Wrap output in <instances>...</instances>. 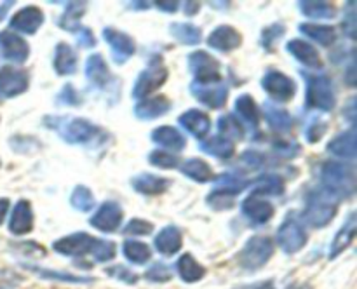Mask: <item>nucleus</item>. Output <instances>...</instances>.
I'll list each match as a JSON object with an SVG mask.
<instances>
[{
	"label": "nucleus",
	"mask_w": 357,
	"mask_h": 289,
	"mask_svg": "<svg viewBox=\"0 0 357 289\" xmlns=\"http://www.w3.org/2000/svg\"><path fill=\"white\" fill-rule=\"evenodd\" d=\"M324 129H326V125L323 124V125H321V127H317V120H316V124H314L312 127H310L309 131H307V139H309L310 143H317L321 138H323Z\"/></svg>",
	"instance_id": "obj_54"
},
{
	"label": "nucleus",
	"mask_w": 357,
	"mask_h": 289,
	"mask_svg": "<svg viewBox=\"0 0 357 289\" xmlns=\"http://www.w3.org/2000/svg\"><path fill=\"white\" fill-rule=\"evenodd\" d=\"M185 7H187V10H185V13L187 14H195L197 13V7H201V3H197V2H187L185 3Z\"/></svg>",
	"instance_id": "obj_59"
},
{
	"label": "nucleus",
	"mask_w": 357,
	"mask_h": 289,
	"mask_svg": "<svg viewBox=\"0 0 357 289\" xmlns=\"http://www.w3.org/2000/svg\"><path fill=\"white\" fill-rule=\"evenodd\" d=\"M77 42H79L80 47H94L96 45V38L89 28H80L77 31Z\"/></svg>",
	"instance_id": "obj_50"
},
{
	"label": "nucleus",
	"mask_w": 357,
	"mask_h": 289,
	"mask_svg": "<svg viewBox=\"0 0 357 289\" xmlns=\"http://www.w3.org/2000/svg\"><path fill=\"white\" fill-rule=\"evenodd\" d=\"M86 75L89 79L91 84L98 87H105L110 80V72H108V66L105 63L103 56L101 54H93L87 58L86 63Z\"/></svg>",
	"instance_id": "obj_29"
},
{
	"label": "nucleus",
	"mask_w": 357,
	"mask_h": 289,
	"mask_svg": "<svg viewBox=\"0 0 357 289\" xmlns=\"http://www.w3.org/2000/svg\"><path fill=\"white\" fill-rule=\"evenodd\" d=\"M28 89V73L14 66L0 68V97H14Z\"/></svg>",
	"instance_id": "obj_12"
},
{
	"label": "nucleus",
	"mask_w": 357,
	"mask_h": 289,
	"mask_svg": "<svg viewBox=\"0 0 357 289\" xmlns=\"http://www.w3.org/2000/svg\"><path fill=\"white\" fill-rule=\"evenodd\" d=\"M192 94L201 101L206 107L213 108H223L227 103V97H229V89H227L225 84L220 80V82H192L190 86Z\"/></svg>",
	"instance_id": "obj_9"
},
{
	"label": "nucleus",
	"mask_w": 357,
	"mask_h": 289,
	"mask_svg": "<svg viewBox=\"0 0 357 289\" xmlns=\"http://www.w3.org/2000/svg\"><path fill=\"white\" fill-rule=\"evenodd\" d=\"M132 188L143 195H159L167 190L169 187V180L166 178L155 176V174H139L131 180Z\"/></svg>",
	"instance_id": "obj_25"
},
{
	"label": "nucleus",
	"mask_w": 357,
	"mask_h": 289,
	"mask_svg": "<svg viewBox=\"0 0 357 289\" xmlns=\"http://www.w3.org/2000/svg\"><path fill=\"white\" fill-rule=\"evenodd\" d=\"M307 79V107L317 108L323 111L333 110L337 97H335L333 84L330 77L326 75H309L305 73Z\"/></svg>",
	"instance_id": "obj_4"
},
{
	"label": "nucleus",
	"mask_w": 357,
	"mask_h": 289,
	"mask_svg": "<svg viewBox=\"0 0 357 289\" xmlns=\"http://www.w3.org/2000/svg\"><path fill=\"white\" fill-rule=\"evenodd\" d=\"M176 270L185 282H197L206 275V268L188 253L178 260Z\"/></svg>",
	"instance_id": "obj_30"
},
{
	"label": "nucleus",
	"mask_w": 357,
	"mask_h": 289,
	"mask_svg": "<svg viewBox=\"0 0 357 289\" xmlns=\"http://www.w3.org/2000/svg\"><path fill=\"white\" fill-rule=\"evenodd\" d=\"M42 23H44V13L35 6L24 7V9L17 10V13L10 17V28L26 35L37 33V30L42 26Z\"/></svg>",
	"instance_id": "obj_15"
},
{
	"label": "nucleus",
	"mask_w": 357,
	"mask_h": 289,
	"mask_svg": "<svg viewBox=\"0 0 357 289\" xmlns=\"http://www.w3.org/2000/svg\"><path fill=\"white\" fill-rule=\"evenodd\" d=\"M122 216L124 214H122L121 205L115 202H103L89 219V223L101 232H115L121 226Z\"/></svg>",
	"instance_id": "obj_14"
},
{
	"label": "nucleus",
	"mask_w": 357,
	"mask_h": 289,
	"mask_svg": "<svg viewBox=\"0 0 357 289\" xmlns=\"http://www.w3.org/2000/svg\"><path fill=\"white\" fill-rule=\"evenodd\" d=\"M59 100L65 101L66 104H77V103H80L79 94L75 93V89H73L72 86H66L65 89H63V93H61V96H59Z\"/></svg>",
	"instance_id": "obj_51"
},
{
	"label": "nucleus",
	"mask_w": 357,
	"mask_h": 289,
	"mask_svg": "<svg viewBox=\"0 0 357 289\" xmlns=\"http://www.w3.org/2000/svg\"><path fill=\"white\" fill-rule=\"evenodd\" d=\"M171 103L167 97L157 96L149 97V100L139 101L135 107V115L139 120H152V118H159L169 111Z\"/></svg>",
	"instance_id": "obj_21"
},
{
	"label": "nucleus",
	"mask_w": 357,
	"mask_h": 289,
	"mask_svg": "<svg viewBox=\"0 0 357 289\" xmlns=\"http://www.w3.org/2000/svg\"><path fill=\"white\" fill-rule=\"evenodd\" d=\"M243 212L253 223L264 225V223H267L274 216V205L268 201H265V198H261L260 195L251 194L250 197L244 198Z\"/></svg>",
	"instance_id": "obj_17"
},
{
	"label": "nucleus",
	"mask_w": 357,
	"mask_h": 289,
	"mask_svg": "<svg viewBox=\"0 0 357 289\" xmlns=\"http://www.w3.org/2000/svg\"><path fill=\"white\" fill-rule=\"evenodd\" d=\"M284 190V183L279 176H272V174H265L257 181V190L253 194L260 195H281Z\"/></svg>",
	"instance_id": "obj_41"
},
{
	"label": "nucleus",
	"mask_w": 357,
	"mask_h": 289,
	"mask_svg": "<svg viewBox=\"0 0 357 289\" xmlns=\"http://www.w3.org/2000/svg\"><path fill=\"white\" fill-rule=\"evenodd\" d=\"M26 268L33 270L35 274L42 275V277L58 279V281H63V282H82V284H87V282H93V279L80 277V275H72V274H68V272H65V274H63V272L45 270V268H40V267H30V265H26Z\"/></svg>",
	"instance_id": "obj_43"
},
{
	"label": "nucleus",
	"mask_w": 357,
	"mask_h": 289,
	"mask_svg": "<svg viewBox=\"0 0 357 289\" xmlns=\"http://www.w3.org/2000/svg\"><path fill=\"white\" fill-rule=\"evenodd\" d=\"M70 202H72V205L75 209L87 212L94 208V195L89 188L84 187V185H79V187H75V190H73Z\"/></svg>",
	"instance_id": "obj_42"
},
{
	"label": "nucleus",
	"mask_w": 357,
	"mask_h": 289,
	"mask_svg": "<svg viewBox=\"0 0 357 289\" xmlns=\"http://www.w3.org/2000/svg\"><path fill=\"white\" fill-rule=\"evenodd\" d=\"M152 141L164 146V148L176 150V152H181L185 148V145H187L185 136L176 127H171V125H162V127L153 129Z\"/></svg>",
	"instance_id": "obj_24"
},
{
	"label": "nucleus",
	"mask_w": 357,
	"mask_h": 289,
	"mask_svg": "<svg viewBox=\"0 0 357 289\" xmlns=\"http://www.w3.org/2000/svg\"><path fill=\"white\" fill-rule=\"evenodd\" d=\"M298 7L305 16L314 17V19H331L337 14V9H335L333 3L321 2V0H317V2H307V0H303V2L298 3Z\"/></svg>",
	"instance_id": "obj_37"
},
{
	"label": "nucleus",
	"mask_w": 357,
	"mask_h": 289,
	"mask_svg": "<svg viewBox=\"0 0 357 289\" xmlns=\"http://www.w3.org/2000/svg\"><path fill=\"white\" fill-rule=\"evenodd\" d=\"M328 150H330L333 155L340 157V159L345 160H356V131L351 129V131L342 132L340 136L330 141L328 145Z\"/></svg>",
	"instance_id": "obj_27"
},
{
	"label": "nucleus",
	"mask_w": 357,
	"mask_h": 289,
	"mask_svg": "<svg viewBox=\"0 0 357 289\" xmlns=\"http://www.w3.org/2000/svg\"><path fill=\"white\" fill-rule=\"evenodd\" d=\"M107 274L112 275L114 279H119V281L128 282V284H136V282H138V275L132 274L131 270H128V268L122 267V265H117V267L108 268Z\"/></svg>",
	"instance_id": "obj_49"
},
{
	"label": "nucleus",
	"mask_w": 357,
	"mask_h": 289,
	"mask_svg": "<svg viewBox=\"0 0 357 289\" xmlns=\"http://www.w3.org/2000/svg\"><path fill=\"white\" fill-rule=\"evenodd\" d=\"M344 31L351 38H356V14H354V9H349V16L344 19Z\"/></svg>",
	"instance_id": "obj_52"
},
{
	"label": "nucleus",
	"mask_w": 357,
	"mask_h": 289,
	"mask_svg": "<svg viewBox=\"0 0 357 289\" xmlns=\"http://www.w3.org/2000/svg\"><path fill=\"white\" fill-rule=\"evenodd\" d=\"M188 66L194 75V82H220V63L209 52L195 51L188 56Z\"/></svg>",
	"instance_id": "obj_7"
},
{
	"label": "nucleus",
	"mask_w": 357,
	"mask_h": 289,
	"mask_svg": "<svg viewBox=\"0 0 357 289\" xmlns=\"http://www.w3.org/2000/svg\"><path fill=\"white\" fill-rule=\"evenodd\" d=\"M289 148H296V145H291V143H279V145H275V152H279L284 157L295 155V152H291Z\"/></svg>",
	"instance_id": "obj_55"
},
{
	"label": "nucleus",
	"mask_w": 357,
	"mask_h": 289,
	"mask_svg": "<svg viewBox=\"0 0 357 289\" xmlns=\"http://www.w3.org/2000/svg\"><path fill=\"white\" fill-rule=\"evenodd\" d=\"M300 31L303 35H307L309 38L316 40L317 44L324 45V47H330L335 42L337 35H335V28L328 26V24H316V23H305L300 24Z\"/></svg>",
	"instance_id": "obj_32"
},
{
	"label": "nucleus",
	"mask_w": 357,
	"mask_h": 289,
	"mask_svg": "<svg viewBox=\"0 0 357 289\" xmlns=\"http://www.w3.org/2000/svg\"><path fill=\"white\" fill-rule=\"evenodd\" d=\"M157 7H160V10H166V13H174L178 10L180 3L178 2H155Z\"/></svg>",
	"instance_id": "obj_57"
},
{
	"label": "nucleus",
	"mask_w": 357,
	"mask_h": 289,
	"mask_svg": "<svg viewBox=\"0 0 357 289\" xmlns=\"http://www.w3.org/2000/svg\"><path fill=\"white\" fill-rule=\"evenodd\" d=\"M122 251H124V256L128 258L131 263L143 265L152 258V251L146 244L138 242V240H126L124 246H122Z\"/></svg>",
	"instance_id": "obj_39"
},
{
	"label": "nucleus",
	"mask_w": 357,
	"mask_h": 289,
	"mask_svg": "<svg viewBox=\"0 0 357 289\" xmlns=\"http://www.w3.org/2000/svg\"><path fill=\"white\" fill-rule=\"evenodd\" d=\"M261 87L265 89V93H268L275 101H281V103L291 101L296 93L295 80L278 70L265 73V77L261 79Z\"/></svg>",
	"instance_id": "obj_8"
},
{
	"label": "nucleus",
	"mask_w": 357,
	"mask_h": 289,
	"mask_svg": "<svg viewBox=\"0 0 357 289\" xmlns=\"http://www.w3.org/2000/svg\"><path fill=\"white\" fill-rule=\"evenodd\" d=\"M33 228V211L28 201H20L13 209L9 219V230L14 235H24Z\"/></svg>",
	"instance_id": "obj_19"
},
{
	"label": "nucleus",
	"mask_w": 357,
	"mask_h": 289,
	"mask_svg": "<svg viewBox=\"0 0 357 289\" xmlns=\"http://www.w3.org/2000/svg\"><path fill=\"white\" fill-rule=\"evenodd\" d=\"M338 201L340 198L335 197L331 192H328L326 188H317L312 190L307 197V205L305 211H303V219L309 223L314 228H323L328 223L333 219V216L337 214Z\"/></svg>",
	"instance_id": "obj_1"
},
{
	"label": "nucleus",
	"mask_w": 357,
	"mask_h": 289,
	"mask_svg": "<svg viewBox=\"0 0 357 289\" xmlns=\"http://www.w3.org/2000/svg\"><path fill=\"white\" fill-rule=\"evenodd\" d=\"M153 230V225L146 219L135 218L128 223V226L124 228V233H132V235H149Z\"/></svg>",
	"instance_id": "obj_47"
},
{
	"label": "nucleus",
	"mask_w": 357,
	"mask_h": 289,
	"mask_svg": "<svg viewBox=\"0 0 357 289\" xmlns=\"http://www.w3.org/2000/svg\"><path fill=\"white\" fill-rule=\"evenodd\" d=\"M180 125L187 132H190L195 138H204L209 132V127H211V122H209V117L201 110H187L185 114L180 115Z\"/></svg>",
	"instance_id": "obj_20"
},
{
	"label": "nucleus",
	"mask_w": 357,
	"mask_h": 289,
	"mask_svg": "<svg viewBox=\"0 0 357 289\" xmlns=\"http://www.w3.org/2000/svg\"><path fill=\"white\" fill-rule=\"evenodd\" d=\"M0 54L7 61L21 65L30 56V47H28L26 40H23L20 35L13 33L9 30H3L0 31Z\"/></svg>",
	"instance_id": "obj_11"
},
{
	"label": "nucleus",
	"mask_w": 357,
	"mask_h": 289,
	"mask_svg": "<svg viewBox=\"0 0 357 289\" xmlns=\"http://www.w3.org/2000/svg\"><path fill=\"white\" fill-rule=\"evenodd\" d=\"M166 79V66H164L162 59H160L159 56H155V58L149 63V66L139 73L138 79H136L135 87H132V97L142 100V97L149 96L150 93H153V91L159 89L160 86H164Z\"/></svg>",
	"instance_id": "obj_5"
},
{
	"label": "nucleus",
	"mask_w": 357,
	"mask_h": 289,
	"mask_svg": "<svg viewBox=\"0 0 357 289\" xmlns=\"http://www.w3.org/2000/svg\"><path fill=\"white\" fill-rule=\"evenodd\" d=\"M10 6H13V2H3L2 6H0V21L3 19V16L7 14V9H9Z\"/></svg>",
	"instance_id": "obj_60"
},
{
	"label": "nucleus",
	"mask_w": 357,
	"mask_h": 289,
	"mask_svg": "<svg viewBox=\"0 0 357 289\" xmlns=\"http://www.w3.org/2000/svg\"><path fill=\"white\" fill-rule=\"evenodd\" d=\"M265 117H267L268 125L279 132H286L291 129V115L284 110V108L272 107V104H265Z\"/></svg>",
	"instance_id": "obj_38"
},
{
	"label": "nucleus",
	"mask_w": 357,
	"mask_h": 289,
	"mask_svg": "<svg viewBox=\"0 0 357 289\" xmlns=\"http://www.w3.org/2000/svg\"><path fill=\"white\" fill-rule=\"evenodd\" d=\"M261 160H264V157L258 152H246L243 155V162L248 164L250 167H260L261 164H264Z\"/></svg>",
	"instance_id": "obj_53"
},
{
	"label": "nucleus",
	"mask_w": 357,
	"mask_h": 289,
	"mask_svg": "<svg viewBox=\"0 0 357 289\" xmlns=\"http://www.w3.org/2000/svg\"><path fill=\"white\" fill-rule=\"evenodd\" d=\"M98 131L100 129L94 124H91V122H87L86 118H73V120L66 122L61 131V136L63 139L73 143V145H84V143L91 141L98 134Z\"/></svg>",
	"instance_id": "obj_16"
},
{
	"label": "nucleus",
	"mask_w": 357,
	"mask_h": 289,
	"mask_svg": "<svg viewBox=\"0 0 357 289\" xmlns=\"http://www.w3.org/2000/svg\"><path fill=\"white\" fill-rule=\"evenodd\" d=\"M286 31V28L282 26L281 23H274L272 26L265 28L264 33H261V45H264L267 51H272V47H274L275 40H278L279 37H282Z\"/></svg>",
	"instance_id": "obj_46"
},
{
	"label": "nucleus",
	"mask_w": 357,
	"mask_h": 289,
	"mask_svg": "<svg viewBox=\"0 0 357 289\" xmlns=\"http://www.w3.org/2000/svg\"><path fill=\"white\" fill-rule=\"evenodd\" d=\"M171 277H173V274H171L169 268L162 263H155L153 267H150L149 270H146V279L152 282H167Z\"/></svg>",
	"instance_id": "obj_48"
},
{
	"label": "nucleus",
	"mask_w": 357,
	"mask_h": 289,
	"mask_svg": "<svg viewBox=\"0 0 357 289\" xmlns=\"http://www.w3.org/2000/svg\"><path fill=\"white\" fill-rule=\"evenodd\" d=\"M272 254H274V240L271 237L255 235L244 244L237 260H239V265L244 270L257 272L267 265Z\"/></svg>",
	"instance_id": "obj_3"
},
{
	"label": "nucleus",
	"mask_w": 357,
	"mask_h": 289,
	"mask_svg": "<svg viewBox=\"0 0 357 289\" xmlns=\"http://www.w3.org/2000/svg\"><path fill=\"white\" fill-rule=\"evenodd\" d=\"M93 258L96 261H110L115 256V244L110 240H100L96 239L93 247Z\"/></svg>",
	"instance_id": "obj_45"
},
{
	"label": "nucleus",
	"mask_w": 357,
	"mask_h": 289,
	"mask_svg": "<svg viewBox=\"0 0 357 289\" xmlns=\"http://www.w3.org/2000/svg\"><path fill=\"white\" fill-rule=\"evenodd\" d=\"M77 61H79L77 52L68 44L61 42V44L56 45L54 59H52L56 73H59V75H72L77 70Z\"/></svg>",
	"instance_id": "obj_23"
},
{
	"label": "nucleus",
	"mask_w": 357,
	"mask_h": 289,
	"mask_svg": "<svg viewBox=\"0 0 357 289\" xmlns=\"http://www.w3.org/2000/svg\"><path fill=\"white\" fill-rule=\"evenodd\" d=\"M236 111L243 122H246L250 127H257L260 124V108H258L257 101L250 96V94H243L236 100Z\"/></svg>",
	"instance_id": "obj_31"
},
{
	"label": "nucleus",
	"mask_w": 357,
	"mask_h": 289,
	"mask_svg": "<svg viewBox=\"0 0 357 289\" xmlns=\"http://www.w3.org/2000/svg\"><path fill=\"white\" fill-rule=\"evenodd\" d=\"M321 180L337 198L351 197L356 192V171L351 164L326 162L321 167Z\"/></svg>",
	"instance_id": "obj_2"
},
{
	"label": "nucleus",
	"mask_w": 357,
	"mask_h": 289,
	"mask_svg": "<svg viewBox=\"0 0 357 289\" xmlns=\"http://www.w3.org/2000/svg\"><path fill=\"white\" fill-rule=\"evenodd\" d=\"M150 164L155 167H160V169H174L178 167V159L173 155V153H167L164 150H153L149 157Z\"/></svg>",
	"instance_id": "obj_44"
},
{
	"label": "nucleus",
	"mask_w": 357,
	"mask_h": 289,
	"mask_svg": "<svg viewBox=\"0 0 357 289\" xmlns=\"http://www.w3.org/2000/svg\"><path fill=\"white\" fill-rule=\"evenodd\" d=\"M169 31L178 42L185 45H195L202 40L201 28L192 23H173L169 26Z\"/></svg>",
	"instance_id": "obj_34"
},
{
	"label": "nucleus",
	"mask_w": 357,
	"mask_h": 289,
	"mask_svg": "<svg viewBox=\"0 0 357 289\" xmlns=\"http://www.w3.org/2000/svg\"><path fill=\"white\" fill-rule=\"evenodd\" d=\"M131 7H136V10H143V9H149L150 2H132Z\"/></svg>",
	"instance_id": "obj_61"
},
{
	"label": "nucleus",
	"mask_w": 357,
	"mask_h": 289,
	"mask_svg": "<svg viewBox=\"0 0 357 289\" xmlns=\"http://www.w3.org/2000/svg\"><path fill=\"white\" fill-rule=\"evenodd\" d=\"M288 51L298 59L300 63H303L309 68H321L323 63H321L319 52L316 51V47L309 44V42L302 40V38H293V40L288 42Z\"/></svg>",
	"instance_id": "obj_22"
},
{
	"label": "nucleus",
	"mask_w": 357,
	"mask_h": 289,
	"mask_svg": "<svg viewBox=\"0 0 357 289\" xmlns=\"http://www.w3.org/2000/svg\"><path fill=\"white\" fill-rule=\"evenodd\" d=\"M202 152L209 153L216 159H230L234 155V143L218 134L202 143Z\"/></svg>",
	"instance_id": "obj_36"
},
{
	"label": "nucleus",
	"mask_w": 357,
	"mask_h": 289,
	"mask_svg": "<svg viewBox=\"0 0 357 289\" xmlns=\"http://www.w3.org/2000/svg\"><path fill=\"white\" fill-rule=\"evenodd\" d=\"M347 84H349V86H354V84H356V80H354V65H351V68H349Z\"/></svg>",
	"instance_id": "obj_62"
},
{
	"label": "nucleus",
	"mask_w": 357,
	"mask_h": 289,
	"mask_svg": "<svg viewBox=\"0 0 357 289\" xmlns=\"http://www.w3.org/2000/svg\"><path fill=\"white\" fill-rule=\"evenodd\" d=\"M105 40L110 44L112 47V56L117 63H126L132 54L136 52V44L128 33L121 30H115V28H105L103 30Z\"/></svg>",
	"instance_id": "obj_13"
},
{
	"label": "nucleus",
	"mask_w": 357,
	"mask_h": 289,
	"mask_svg": "<svg viewBox=\"0 0 357 289\" xmlns=\"http://www.w3.org/2000/svg\"><path fill=\"white\" fill-rule=\"evenodd\" d=\"M185 176L192 178L197 183H208L213 180V169L201 159H188L180 166Z\"/></svg>",
	"instance_id": "obj_33"
},
{
	"label": "nucleus",
	"mask_w": 357,
	"mask_h": 289,
	"mask_svg": "<svg viewBox=\"0 0 357 289\" xmlns=\"http://www.w3.org/2000/svg\"><path fill=\"white\" fill-rule=\"evenodd\" d=\"M155 247L159 253L166 254V256H173L180 251L181 247V233L176 226H166L159 232L155 237Z\"/></svg>",
	"instance_id": "obj_28"
},
{
	"label": "nucleus",
	"mask_w": 357,
	"mask_h": 289,
	"mask_svg": "<svg viewBox=\"0 0 357 289\" xmlns=\"http://www.w3.org/2000/svg\"><path fill=\"white\" fill-rule=\"evenodd\" d=\"M218 131H220V136L230 139V141H232V138L241 139L244 136L243 124H241L236 117H232V115H223V117L220 118Z\"/></svg>",
	"instance_id": "obj_40"
},
{
	"label": "nucleus",
	"mask_w": 357,
	"mask_h": 289,
	"mask_svg": "<svg viewBox=\"0 0 357 289\" xmlns=\"http://www.w3.org/2000/svg\"><path fill=\"white\" fill-rule=\"evenodd\" d=\"M356 230H357L356 214L352 212V214L347 218V221H345V225L340 228V232L337 233V237L333 239V242H331L330 260H335L338 254H342L349 246H351V242L354 240V237H356Z\"/></svg>",
	"instance_id": "obj_26"
},
{
	"label": "nucleus",
	"mask_w": 357,
	"mask_h": 289,
	"mask_svg": "<svg viewBox=\"0 0 357 289\" xmlns=\"http://www.w3.org/2000/svg\"><path fill=\"white\" fill-rule=\"evenodd\" d=\"M307 242V232L302 223L293 214L286 216L282 225L278 230V244L282 247V251L288 254L298 253Z\"/></svg>",
	"instance_id": "obj_6"
},
{
	"label": "nucleus",
	"mask_w": 357,
	"mask_h": 289,
	"mask_svg": "<svg viewBox=\"0 0 357 289\" xmlns=\"http://www.w3.org/2000/svg\"><path fill=\"white\" fill-rule=\"evenodd\" d=\"M94 242H96V239L91 237L89 233L77 232L56 240L52 247H54L56 253L65 254V256H84V254L93 253Z\"/></svg>",
	"instance_id": "obj_10"
},
{
	"label": "nucleus",
	"mask_w": 357,
	"mask_h": 289,
	"mask_svg": "<svg viewBox=\"0 0 357 289\" xmlns=\"http://www.w3.org/2000/svg\"><path fill=\"white\" fill-rule=\"evenodd\" d=\"M9 204L10 202L7 201V198H0V225L3 223V219H6L7 212H9Z\"/></svg>",
	"instance_id": "obj_58"
},
{
	"label": "nucleus",
	"mask_w": 357,
	"mask_h": 289,
	"mask_svg": "<svg viewBox=\"0 0 357 289\" xmlns=\"http://www.w3.org/2000/svg\"><path fill=\"white\" fill-rule=\"evenodd\" d=\"M86 3L84 2H70L66 3V9L63 16L59 17V28L66 31H79L80 30V17L86 13Z\"/></svg>",
	"instance_id": "obj_35"
},
{
	"label": "nucleus",
	"mask_w": 357,
	"mask_h": 289,
	"mask_svg": "<svg viewBox=\"0 0 357 289\" xmlns=\"http://www.w3.org/2000/svg\"><path fill=\"white\" fill-rule=\"evenodd\" d=\"M236 289H275V286L272 281H264V282H257V284L239 286V288H236Z\"/></svg>",
	"instance_id": "obj_56"
},
{
	"label": "nucleus",
	"mask_w": 357,
	"mask_h": 289,
	"mask_svg": "<svg viewBox=\"0 0 357 289\" xmlns=\"http://www.w3.org/2000/svg\"><path fill=\"white\" fill-rule=\"evenodd\" d=\"M243 42L239 31L232 26H218L216 30L211 31V35L208 37L209 47L216 49V51L222 52H230L234 49H237Z\"/></svg>",
	"instance_id": "obj_18"
}]
</instances>
